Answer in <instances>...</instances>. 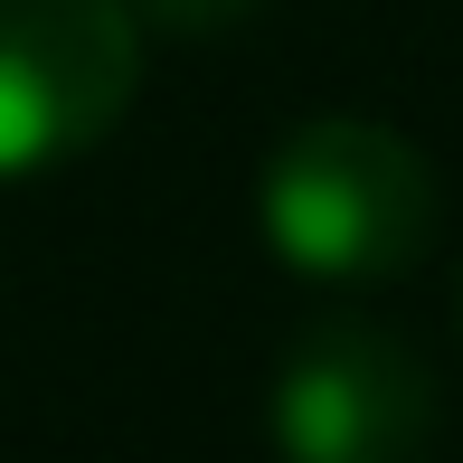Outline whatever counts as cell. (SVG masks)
<instances>
[{"mask_svg":"<svg viewBox=\"0 0 463 463\" xmlns=\"http://www.w3.org/2000/svg\"><path fill=\"white\" fill-rule=\"evenodd\" d=\"M265 0H133V19L142 29H161V38H227V29H246Z\"/></svg>","mask_w":463,"mask_h":463,"instance_id":"cell-4","label":"cell"},{"mask_svg":"<svg viewBox=\"0 0 463 463\" xmlns=\"http://www.w3.org/2000/svg\"><path fill=\"white\" fill-rule=\"evenodd\" d=\"M454 331H463V275H454Z\"/></svg>","mask_w":463,"mask_h":463,"instance_id":"cell-5","label":"cell"},{"mask_svg":"<svg viewBox=\"0 0 463 463\" xmlns=\"http://www.w3.org/2000/svg\"><path fill=\"white\" fill-rule=\"evenodd\" d=\"M265 426L284 463H426L435 454V369L369 312L303 322L275 360Z\"/></svg>","mask_w":463,"mask_h":463,"instance_id":"cell-3","label":"cell"},{"mask_svg":"<svg viewBox=\"0 0 463 463\" xmlns=\"http://www.w3.org/2000/svg\"><path fill=\"white\" fill-rule=\"evenodd\" d=\"M133 0H0V180L86 161L142 95Z\"/></svg>","mask_w":463,"mask_h":463,"instance_id":"cell-2","label":"cell"},{"mask_svg":"<svg viewBox=\"0 0 463 463\" xmlns=\"http://www.w3.org/2000/svg\"><path fill=\"white\" fill-rule=\"evenodd\" d=\"M256 227L312 284H397L435 246V161L397 123L312 114L265 152Z\"/></svg>","mask_w":463,"mask_h":463,"instance_id":"cell-1","label":"cell"}]
</instances>
